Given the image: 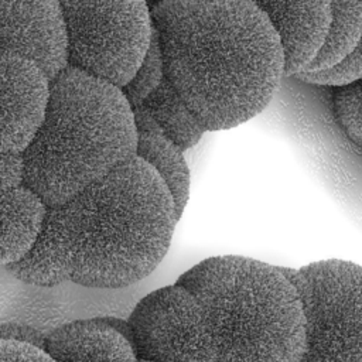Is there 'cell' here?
<instances>
[{
  "label": "cell",
  "instance_id": "1",
  "mask_svg": "<svg viewBox=\"0 0 362 362\" xmlns=\"http://www.w3.org/2000/svg\"><path fill=\"white\" fill-rule=\"evenodd\" d=\"M177 222L163 178L133 157L66 204L49 206L38 242L7 270L41 287H126L160 264Z\"/></svg>",
  "mask_w": 362,
  "mask_h": 362
},
{
  "label": "cell",
  "instance_id": "2",
  "mask_svg": "<svg viewBox=\"0 0 362 362\" xmlns=\"http://www.w3.org/2000/svg\"><path fill=\"white\" fill-rule=\"evenodd\" d=\"M165 78L206 130L259 115L284 76L277 33L256 1L150 4Z\"/></svg>",
  "mask_w": 362,
  "mask_h": 362
},
{
  "label": "cell",
  "instance_id": "3",
  "mask_svg": "<svg viewBox=\"0 0 362 362\" xmlns=\"http://www.w3.org/2000/svg\"><path fill=\"white\" fill-rule=\"evenodd\" d=\"M134 112L122 89L68 66L23 153L24 185L59 206L136 157Z\"/></svg>",
  "mask_w": 362,
  "mask_h": 362
},
{
  "label": "cell",
  "instance_id": "4",
  "mask_svg": "<svg viewBox=\"0 0 362 362\" xmlns=\"http://www.w3.org/2000/svg\"><path fill=\"white\" fill-rule=\"evenodd\" d=\"M177 283L201 304L219 362L303 361L304 308L281 267L245 256H216L191 267Z\"/></svg>",
  "mask_w": 362,
  "mask_h": 362
},
{
  "label": "cell",
  "instance_id": "5",
  "mask_svg": "<svg viewBox=\"0 0 362 362\" xmlns=\"http://www.w3.org/2000/svg\"><path fill=\"white\" fill-rule=\"evenodd\" d=\"M68 30V62L123 89L139 71L154 33L150 3L61 1Z\"/></svg>",
  "mask_w": 362,
  "mask_h": 362
},
{
  "label": "cell",
  "instance_id": "6",
  "mask_svg": "<svg viewBox=\"0 0 362 362\" xmlns=\"http://www.w3.org/2000/svg\"><path fill=\"white\" fill-rule=\"evenodd\" d=\"M281 270L304 308L301 362H362V266L328 259Z\"/></svg>",
  "mask_w": 362,
  "mask_h": 362
},
{
  "label": "cell",
  "instance_id": "7",
  "mask_svg": "<svg viewBox=\"0 0 362 362\" xmlns=\"http://www.w3.org/2000/svg\"><path fill=\"white\" fill-rule=\"evenodd\" d=\"M129 322L132 344L141 362H219L201 304L178 283L141 298Z\"/></svg>",
  "mask_w": 362,
  "mask_h": 362
},
{
  "label": "cell",
  "instance_id": "8",
  "mask_svg": "<svg viewBox=\"0 0 362 362\" xmlns=\"http://www.w3.org/2000/svg\"><path fill=\"white\" fill-rule=\"evenodd\" d=\"M0 54L34 64L52 82L68 66V30L61 1L0 0Z\"/></svg>",
  "mask_w": 362,
  "mask_h": 362
},
{
  "label": "cell",
  "instance_id": "9",
  "mask_svg": "<svg viewBox=\"0 0 362 362\" xmlns=\"http://www.w3.org/2000/svg\"><path fill=\"white\" fill-rule=\"evenodd\" d=\"M1 153L23 154L41 129L51 99L49 79L30 61L0 54Z\"/></svg>",
  "mask_w": 362,
  "mask_h": 362
},
{
  "label": "cell",
  "instance_id": "10",
  "mask_svg": "<svg viewBox=\"0 0 362 362\" xmlns=\"http://www.w3.org/2000/svg\"><path fill=\"white\" fill-rule=\"evenodd\" d=\"M269 17L284 55V76L304 74L329 31L331 1H256Z\"/></svg>",
  "mask_w": 362,
  "mask_h": 362
},
{
  "label": "cell",
  "instance_id": "11",
  "mask_svg": "<svg viewBox=\"0 0 362 362\" xmlns=\"http://www.w3.org/2000/svg\"><path fill=\"white\" fill-rule=\"evenodd\" d=\"M47 351L58 362H140L132 342L99 317L58 327Z\"/></svg>",
  "mask_w": 362,
  "mask_h": 362
},
{
  "label": "cell",
  "instance_id": "12",
  "mask_svg": "<svg viewBox=\"0 0 362 362\" xmlns=\"http://www.w3.org/2000/svg\"><path fill=\"white\" fill-rule=\"evenodd\" d=\"M48 205L31 188L23 185L1 194V264L23 260L38 242Z\"/></svg>",
  "mask_w": 362,
  "mask_h": 362
},
{
  "label": "cell",
  "instance_id": "13",
  "mask_svg": "<svg viewBox=\"0 0 362 362\" xmlns=\"http://www.w3.org/2000/svg\"><path fill=\"white\" fill-rule=\"evenodd\" d=\"M137 129L136 157L151 165L170 189L178 221L189 198V170L184 151L140 107H133Z\"/></svg>",
  "mask_w": 362,
  "mask_h": 362
},
{
  "label": "cell",
  "instance_id": "14",
  "mask_svg": "<svg viewBox=\"0 0 362 362\" xmlns=\"http://www.w3.org/2000/svg\"><path fill=\"white\" fill-rule=\"evenodd\" d=\"M136 107L144 110L182 151L194 147L208 132L165 76L161 85Z\"/></svg>",
  "mask_w": 362,
  "mask_h": 362
},
{
  "label": "cell",
  "instance_id": "15",
  "mask_svg": "<svg viewBox=\"0 0 362 362\" xmlns=\"http://www.w3.org/2000/svg\"><path fill=\"white\" fill-rule=\"evenodd\" d=\"M332 20L325 42L304 74L331 69L348 58L362 40V1H331Z\"/></svg>",
  "mask_w": 362,
  "mask_h": 362
},
{
  "label": "cell",
  "instance_id": "16",
  "mask_svg": "<svg viewBox=\"0 0 362 362\" xmlns=\"http://www.w3.org/2000/svg\"><path fill=\"white\" fill-rule=\"evenodd\" d=\"M164 76L165 69L161 42L154 28L151 44L139 71L136 72L133 79L122 89V92L124 93L132 107H136L161 85Z\"/></svg>",
  "mask_w": 362,
  "mask_h": 362
},
{
  "label": "cell",
  "instance_id": "17",
  "mask_svg": "<svg viewBox=\"0 0 362 362\" xmlns=\"http://www.w3.org/2000/svg\"><path fill=\"white\" fill-rule=\"evenodd\" d=\"M335 117L345 134L362 147V79L335 88L332 96Z\"/></svg>",
  "mask_w": 362,
  "mask_h": 362
},
{
  "label": "cell",
  "instance_id": "18",
  "mask_svg": "<svg viewBox=\"0 0 362 362\" xmlns=\"http://www.w3.org/2000/svg\"><path fill=\"white\" fill-rule=\"evenodd\" d=\"M303 82L322 86L341 88L362 79V40L354 52L345 58L339 65L314 74H300L294 76Z\"/></svg>",
  "mask_w": 362,
  "mask_h": 362
},
{
  "label": "cell",
  "instance_id": "19",
  "mask_svg": "<svg viewBox=\"0 0 362 362\" xmlns=\"http://www.w3.org/2000/svg\"><path fill=\"white\" fill-rule=\"evenodd\" d=\"M1 362H58L48 351L17 342L1 339Z\"/></svg>",
  "mask_w": 362,
  "mask_h": 362
},
{
  "label": "cell",
  "instance_id": "20",
  "mask_svg": "<svg viewBox=\"0 0 362 362\" xmlns=\"http://www.w3.org/2000/svg\"><path fill=\"white\" fill-rule=\"evenodd\" d=\"M0 337L1 339H6V341H17V342L28 344L47 351L49 334L47 335L42 331L27 324L8 321V322H1Z\"/></svg>",
  "mask_w": 362,
  "mask_h": 362
},
{
  "label": "cell",
  "instance_id": "21",
  "mask_svg": "<svg viewBox=\"0 0 362 362\" xmlns=\"http://www.w3.org/2000/svg\"><path fill=\"white\" fill-rule=\"evenodd\" d=\"M24 185L23 154L1 153V194Z\"/></svg>",
  "mask_w": 362,
  "mask_h": 362
},
{
  "label": "cell",
  "instance_id": "22",
  "mask_svg": "<svg viewBox=\"0 0 362 362\" xmlns=\"http://www.w3.org/2000/svg\"><path fill=\"white\" fill-rule=\"evenodd\" d=\"M105 324L110 325L112 328H115L117 332H120L124 338H127L130 342H132V338H133V332H132V327H130V322L129 320L124 321L122 318H117V317H110V315H106V317H99ZM133 345V344H132Z\"/></svg>",
  "mask_w": 362,
  "mask_h": 362
},
{
  "label": "cell",
  "instance_id": "23",
  "mask_svg": "<svg viewBox=\"0 0 362 362\" xmlns=\"http://www.w3.org/2000/svg\"><path fill=\"white\" fill-rule=\"evenodd\" d=\"M140 362H141V361H140Z\"/></svg>",
  "mask_w": 362,
  "mask_h": 362
}]
</instances>
